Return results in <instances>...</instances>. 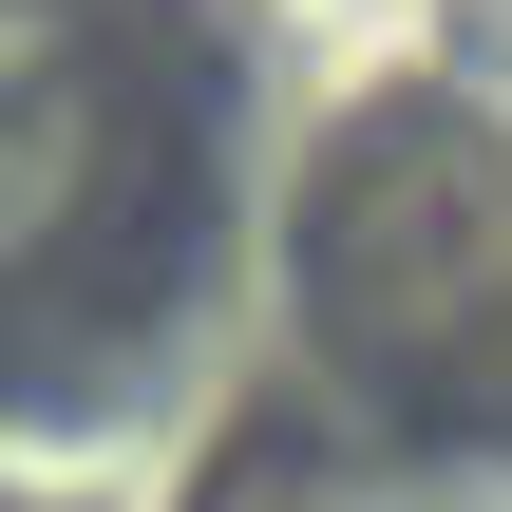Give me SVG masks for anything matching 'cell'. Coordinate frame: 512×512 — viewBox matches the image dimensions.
I'll use <instances>...</instances> for the list:
<instances>
[{"label": "cell", "mask_w": 512, "mask_h": 512, "mask_svg": "<svg viewBox=\"0 0 512 512\" xmlns=\"http://www.w3.org/2000/svg\"><path fill=\"white\" fill-rule=\"evenodd\" d=\"M152 171V95L114 57L95 0H0V285H57L76 247H114Z\"/></svg>", "instance_id": "cell-1"}]
</instances>
